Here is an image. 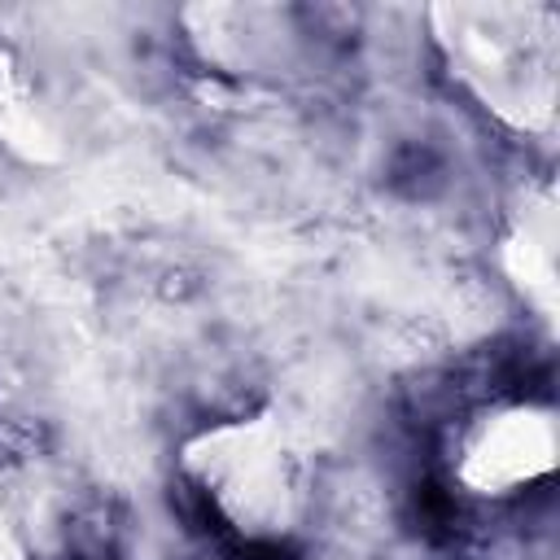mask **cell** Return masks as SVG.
I'll use <instances>...</instances> for the list:
<instances>
[{"label":"cell","instance_id":"1","mask_svg":"<svg viewBox=\"0 0 560 560\" xmlns=\"http://www.w3.org/2000/svg\"><path fill=\"white\" fill-rule=\"evenodd\" d=\"M175 464L241 542L276 547L306 521L311 459L280 407L201 424L179 442Z\"/></svg>","mask_w":560,"mask_h":560},{"label":"cell","instance_id":"2","mask_svg":"<svg viewBox=\"0 0 560 560\" xmlns=\"http://www.w3.org/2000/svg\"><path fill=\"white\" fill-rule=\"evenodd\" d=\"M433 44L451 74L516 131H542L556 114V9L547 4H429Z\"/></svg>","mask_w":560,"mask_h":560},{"label":"cell","instance_id":"3","mask_svg":"<svg viewBox=\"0 0 560 560\" xmlns=\"http://www.w3.org/2000/svg\"><path fill=\"white\" fill-rule=\"evenodd\" d=\"M560 464V416L534 398L481 407L455 446V481L477 499H508Z\"/></svg>","mask_w":560,"mask_h":560},{"label":"cell","instance_id":"4","mask_svg":"<svg viewBox=\"0 0 560 560\" xmlns=\"http://www.w3.org/2000/svg\"><path fill=\"white\" fill-rule=\"evenodd\" d=\"M499 262L512 289L529 306H538V315L551 319L560 302V223L551 184H534L521 192L499 241Z\"/></svg>","mask_w":560,"mask_h":560},{"label":"cell","instance_id":"5","mask_svg":"<svg viewBox=\"0 0 560 560\" xmlns=\"http://www.w3.org/2000/svg\"><path fill=\"white\" fill-rule=\"evenodd\" d=\"M0 140L35 166L61 162L66 153L61 136L35 105V83L26 74V61L9 44H0Z\"/></svg>","mask_w":560,"mask_h":560},{"label":"cell","instance_id":"6","mask_svg":"<svg viewBox=\"0 0 560 560\" xmlns=\"http://www.w3.org/2000/svg\"><path fill=\"white\" fill-rule=\"evenodd\" d=\"M0 560H31L26 556V542H22L18 525H13V516L4 512V503H0Z\"/></svg>","mask_w":560,"mask_h":560}]
</instances>
